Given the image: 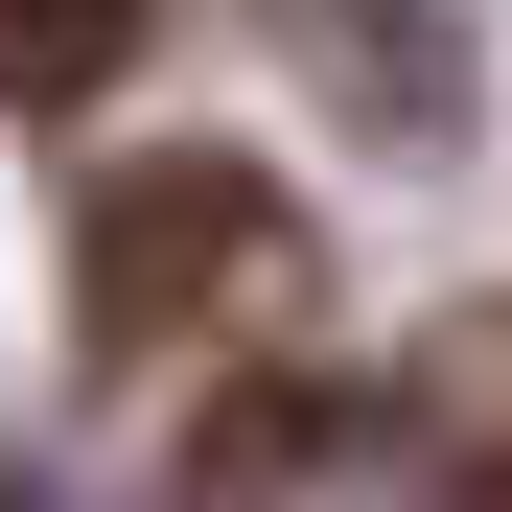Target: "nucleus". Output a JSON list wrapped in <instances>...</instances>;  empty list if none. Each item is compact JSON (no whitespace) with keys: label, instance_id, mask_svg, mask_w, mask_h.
Returning <instances> with one entry per match:
<instances>
[{"label":"nucleus","instance_id":"nucleus-2","mask_svg":"<svg viewBox=\"0 0 512 512\" xmlns=\"http://www.w3.org/2000/svg\"><path fill=\"white\" fill-rule=\"evenodd\" d=\"M256 47L326 117H373V140H466V24L443 0H256Z\"/></svg>","mask_w":512,"mask_h":512},{"label":"nucleus","instance_id":"nucleus-3","mask_svg":"<svg viewBox=\"0 0 512 512\" xmlns=\"http://www.w3.org/2000/svg\"><path fill=\"white\" fill-rule=\"evenodd\" d=\"M117 47H140V0H0V117H70V94H117Z\"/></svg>","mask_w":512,"mask_h":512},{"label":"nucleus","instance_id":"nucleus-4","mask_svg":"<svg viewBox=\"0 0 512 512\" xmlns=\"http://www.w3.org/2000/svg\"><path fill=\"white\" fill-rule=\"evenodd\" d=\"M419 396H443V443H466V489L512 512V303H489V326H443V373H419Z\"/></svg>","mask_w":512,"mask_h":512},{"label":"nucleus","instance_id":"nucleus-1","mask_svg":"<svg viewBox=\"0 0 512 512\" xmlns=\"http://www.w3.org/2000/svg\"><path fill=\"white\" fill-rule=\"evenodd\" d=\"M303 280V233H280V187L256 163H117L94 187V233H70V303H94V350H210V326H256Z\"/></svg>","mask_w":512,"mask_h":512}]
</instances>
